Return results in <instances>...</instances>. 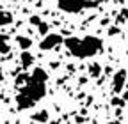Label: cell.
I'll return each instance as SVG.
<instances>
[{"mask_svg":"<svg viewBox=\"0 0 128 124\" xmlns=\"http://www.w3.org/2000/svg\"><path fill=\"white\" fill-rule=\"evenodd\" d=\"M64 46L73 57L87 59V57H94L96 53H100L103 48V43L96 36H86V37H66Z\"/></svg>","mask_w":128,"mask_h":124,"instance_id":"6da1fadb","label":"cell"},{"mask_svg":"<svg viewBox=\"0 0 128 124\" xmlns=\"http://www.w3.org/2000/svg\"><path fill=\"white\" fill-rule=\"evenodd\" d=\"M44 94H46L44 82H38L34 78H30L23 87H20V92L16 96V105H18L20 110H28L38 101H41Z\"/></svg>","mask_w":128,"mask_h":124,"instance_id":"7a4b0ae2","label":"cell"},{"mask_svg":"<svg viewBox=\"0 0 128 124\" xmlns=\"http://www.w3.org/2000/svg\"><path fill=\"white\" fill-rule=\"evenodd\" d=\"M98 2L100 0H57V5L64 12L76 14V12H82L87 7H94Z\"/></svg>","mask_w":128,"mask_h":124,"instance_id":"3957f363","label":"cell"},{"mask_svg":"<svg viewBox=\"0 0 128 124\" xmlns=\"http://www.w3.org/2000/svg\"><path fill=\"white\" fill-rule=\"evenodd\" d=\"M62 43H64V39H62L60 34H50V32H48V34L43 37V41L39 43V48H41L43 52H48V50L57 48V46L62 44Z\"/></svg>","mask_w":128,"mask_h":124,"instance_id":"277c9868","label":"cell"},{"mask_svg":"<svg viewBox=\"0 0 128 124\" xmlns=\"http://www.w3.org/2000/svg\"><path fill=\"white\" fill-rule=\"evenodd\" d=\"M126 69H119L114 73V76H112V90L116 92V94H119V92L124 89V83H126Z\"/></svg>","mask_w":128,"mask_h":124,"instance_id":"5b68a950","label":"cell"},{"mask_svg":"<svg viewBox=\"0 0 128 124\" xmlns=\"http://www.w3.org/2000/svg\"><path fill=\"white\" fill-rule=\"evenodd\" d=\"M30 78H34V80H38V82H44V83H46V80H48V73H46L44 69H41V67H36L34 71H32Z\"/></svg>","mask_w":128,"mask_h":124,"instance_id":"8992f818","label":"cell"},{"mask_svg":"<svg viewBox=\"0 0 128 124\" xmlns=\"http://www.w3.org/2000/svg\"><path fill=\"white\" fill-rule=\"evenodd\" d=\"M20 60H22V67H25V69H28L30 66H32V62H34V57H32L27 50H23L22 52V57H20Z\"/></svg>","mask_w":128,"mask_h":124,"instance_id":"52a82bcc","label":"cell"},{"mask_svg":"<svg viewBox=\"0 0 128 124\" xmlns=\"http://www.w3.org/2000/svg\"><path fill=\"white\" fill-rule=\"evenodd\" d=\"M12 23V14L9 11H4V9H0V27H4V25H9Z\"/></svg>","mask_w":128,"mask_h":124,"instance_id":"ba28073f","label":"cell"},{"mask_svg":"<svg viewBox=\"0 0 128 124\" xmlns=\"http://www.w3.org/2000/svg\"><path fill=\"white\" fill-rule=\"evenodd\" d=\"M16 43H18V46H20L22 50H28L30 46H32V41L27 36H18V37H16Z\"/></svg>","mask_w":128,"mask_h":124,"instance_id":"9c48e42d","label":"cell"},{"mask_svg":"<svg viewBox=\"0 0 128 124\" xmlns=\"http://www.w3.org/2000/svg\"><path fill=\"white\" fill-rule=\"evenodd\" d=\"M30 119H32V121H36V122H48L50 115H48V112H46V110H41V112L34 114V115H32Z\"/></svg>","mask_w":128,"mask_h":124,"instance_id":"30bf717a","label":"cell"},{"mask_svg":"<svg viewBox=\"0 0 128 124\" xmlns=\"http://www.w3.org/2000/svg\"><path fill=\"white\" fill-rule=\"evenodd\" d=\"M87 69H89V76H92V78H98V76L102 74V66L96 64V62H92Z\"/></svg>","mask_w":128,"mask_h":124,"instance_id":"8fae6325","label":"cell"},{"mask_svg":"<svg viewBox=\"0 0 128 124\" xmlns=\"http://www.w3.org/2000/svg\"><path fill=\"white\" fill-rule=\"evenodd\" d=\"M9 39H7V36H4V34H0V53H9Z\"/></svg>","mask_w":128,"mask_h":124,"instance_id":"7c38bea8","label":"cell"},{"mask_svg":"<svg viewBox=\"0 0 128 124\" xmlns=\"http://www.w3.org/2000/svg\"><path fill=\"white\" fill-rule=\"evenodd\" d=\"M30 80V74H25V73H22L18 78H16V87H23L27 82Z\"/></svg>","mask_w":128,"mask_h":124,"instance_id":"4fadbf2b","label":"cell"},{"mask_svg":"<svg viewBox=\"0 0 128 124\" xmlns=\"http://www.w3.org/2000/svg\"><path fill=\"white\" fill-rule=\"evenodd\" d=\"M38 30H39V34H43V36H46L48 32H50V27H48V23H44V21H41V23L38 25Z\"/></svg>","mask_w":128,"mask_h":124,"instance_id":"5bb4252c","label":"cell"},{"mask_svg":"<svg viewBox=\"0 0 128 124\" xmlns=\"http://www.w3.org/2000/svg\"><path fill=\"white\" fill-rule=\"evenodd\" d=\"M28 21H30V25H34V27H38V25L41 23V18H39V14H32Z\"/></svg>","mask_w":128,"mask_h":124,"instance_id":"9a60e30c","label":"cell"},{"mask_svg":"<svg viewBox=\"0 0 128 124\" xmlns=\"http://www.w3.org/2000/svg\"><path fill=\"white\" fill-rule=\"evenodd\" d=\"M112 105H114V106H123V105H124L123 96H121V98H114V99H112Z\"/></svg>","mask_w":128,"mask_h":124,"instance_id":"2e32d148","label":"cell"},{"mask_svg":"<svg viewBox=\"0 0 128 124\" xmlns=\"http://www.w3.org/2000/svg\"><path fill=\"white\" fill-rule=\"evenodd\" d=\"M118 32H119V28H118V27H112V28L108 30V34H110V36H116Z\"/></svg>","mask_w":128,"mask_h":124,"instance_id":"e0dca14e","label":"cell"},{"mask_svg":"<svg viewBox=\"0 0 128 124\" xmlns=\"http://www.w3.org/2000/svg\"><path fill=\"white\" fill-rule=\"evenodd\" d=\"M123 99H124V101H128V90H126L124 94H123Z\"/></svg>","mask_w":128,"mask_h":124,"instance_id":"ac0fdd59","label":"cell"},{"mask_svg":"<svg viewBox=\"0 0 128 124\" xmlns=\"http://www.w3.org/2000/svg\"><path fill=\"white\" fill-rule=\"evenodd\" d=\"M4 80V73H2V69H0V82Z\"/></svg>","mask_w":128,"mask_h":124,"instance_id":"d6986e66","label":"cell"}]
</instances>
